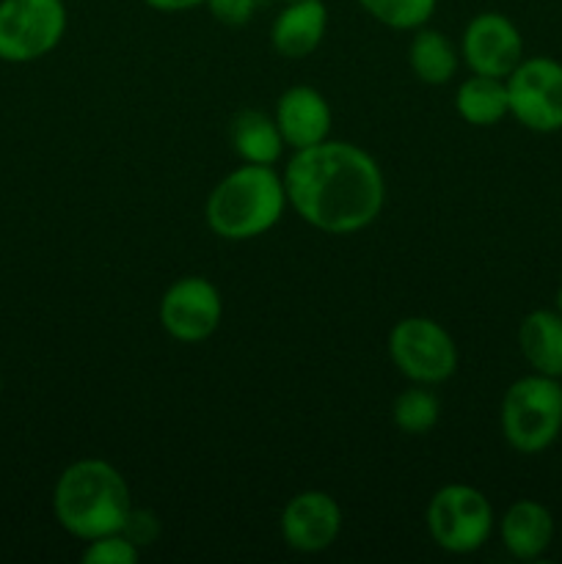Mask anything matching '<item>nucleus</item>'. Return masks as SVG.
<instances>
[{"label": "nucleus", "instance_id": "23", "mask_svg": "<svg viewBox=\"0 0 562 564\" xmlns=\"http://www.w3.org/2000/svg\"><path fill=\"white\" fill-rule=\"evenodd\" d=\"M125 534L138 545V549H143V545H152L154 538H158V521H154V516L132 510L130 521H127V527H125Z\"/></svg>", "mask_w": 562, "mask_h": 564}, {"label": "nucleus", "instance_id": "1", "mask_svg": "<svg viewBox=\"0 0 562 564\" xmlns=\"http://www.w3.org/2000/svg\"><path fill=\"white\" fill-rule=\"evenodd\" d=\"M287 204L325 235H356L380 215L383 171L361 147L345 141L295 149L284 169Z\"/></svg>", "mask_w": 562, "mask_h": 564}, {"label": "nucleus", "instance_id": "19", "mask_svg": "<svg viewBox=\"0 0 562 564\" xmlns=\"http://www.w3.org/2000/svg\"><path fill=\"white\" fill-rule=\"evenodd\" d=\"M441 402L428 386H411L402 394H397L395 405H391V419L397 427L408 435H424L439 424Z\"/></svg>", "mask_w": 562, "mask_h": 564}, {"label": "nucleus", "instance_id": "25", "mask_svg": "<svg viewBox=\"0 0 562 564\" xmlns=\"http://www.w3.org/2000/svg\"><path fill=\"white\" fill-rule=\"evenodd\" d=\"M554 308H556V312L562 314V284H560V290H556V297H554Z\"/></svg>", "mask_w": 562, "mask_h": 564}, {"label": "nucleus", "instance_id": "24", "mask_svg": "<svg viewBox=\"0 0 562 564\" xmlns=\"http://www.w3.org/2000/svg\"><path fill=\"white\" fill-rule=\"evenodd\" d=\"M149 9L154 11H187V9H196V6H204L207 0H143Z\"/></svg>", "mask_w": 562, "mask_h": 564}, {"label": "nucleus", "instance_id": "21", "mask_svg": "<svg viewBox=\"0 0 562 564\" xmlns=\"http://www.w3.org/2000/svg\"><path fill=\"white\" fill-rule=\"evenodd\" d=\"M80 560L86 564H136L141 560V549L125 532H114L88 540V549L83 551Z\"/></svg>", "mask_w": 562, "mask_h": 564}, {"label": "nucleus", "instance_id": "2", "mask_svg": "<svg viewBox=\"0 0 562 564\" xmlns=\"http://www.w3.org/2000/svg\"><path fill=\"white\" fill-rule=\"evenodd\" d=\"M53 512L61 529L83 543L125 532L132 512L130 485L116 466L99 457H86L64 468L58 477Z\"/></svg>", "mask_w": 562, "mask_h": 564}, {"label": "nucleus", "instance_id": "10", "mask_svg": "<svg viewBox=\"0 0 562 564\" xmlns=\"http://www.w3.org/2000/svg\"><path fill=\"white\" fill-rule=\"evenodd\" d=\"M461 53L474 75L501 77L505 80L523 61L521 31L510 17L499 11H483L472 17L463 31Z\"/></svg>", "mask_w": 562, "mask_h": 564}, {"label": "nucleus", "instance_id": "22", "mask_svg": "<svg viewBox=\"0 0 562 564\" xmlns=\"http://www.w3.org/2000/svg\"><path fill=\"white\" fill-rule=\"evenodd\" d=\"M270 0H207L209 14L215 17L218 22L229 28H242L253 20L259 9H264Z\"/></svg>", "mask_w": 562, "mask_h": 564}, {"label": "nucleus", "instance_id": "14", "mask_svg": "<svg viewBox=\"0 0 562 564\" xmlns=\"http://www.w3.org/2000/svg\"><path fill=\"white\" fill-rule=\"evenodd\" d=\"M499 532L507 554L521 562H532L540 560L554 543V518L540 501L518 499L501 516Z\"/></svg>", "mask_w": 562, "mask_h": 564}, {"label": "nucleus", "instance_id": "7", "mask_svg": "<svg viewBox=\"0 0 562 564\" xmlns=\"http://www.w3.org/2000/svg\"><path fill=\"white\" fill-rule=\"evenodd\" d=\"M66 33L64 0H0V61L28 64L53 53Z\"/></svg>", "mask_w": 562, "mask_h": 564}, {"label": "nucleus", "instance_id": "9", "mask_svg": "<svg viewBox=\"0 0 562 564\" xmlns=\"http://www.w3.org/2000/svg\"><path fill=\"white\" fill-rule=\"evenodd\" d=\"M158 314L160 325L171 339L182 345H198L218 330L224 301L213 281L202 275H185L163 292Z\"/></svg>", "mask_w": 562, "mask_h": 564}, {"label": "nucleus", "instance_id": "18", "mask_svg": "<svg viewBox=\"0 0 562 564\" xmlns=\"http://www.w3.org/2000/svg\"><path fill=\"white\" fill-rule=\"evenodd\" d=\"M408 64H411L413 75L428 86H444L455 77L457 72V50L435 28H417L408 47Z\"/></svg>", "mask_w": 562, "mask_h": 564}, {"label": "nucleus", "instance_id": "26", "mask_svg": "<svg viewBox=\"0 0 562 564\" xmlns=\"http://www.w3.org/2000/svg\"><path fill=\"white\" fill-rule=\"evenodd\" d=\"M0 389H3V380H0Z\"/></svg>", "mask_w": 562, "mask_h": 564}, {"label": "nucleus", "instance_id": "15", "mask_svg": "<svg viewBox=\"0 0 562 564\" xmlns=\"http://www.w3.org/2000/svg\"><path fill=\"white\" fill-rule=\"evenodd\" d=\"M518 347L532 372L562 378V314L556 308H534L521 319Z\"/></svg>", "mask_w": 562, "mask_h": 564}, {"label": "nucleus", "instance_id": "5", "mask_svg": "<svg viewBox=\"0 0 562 564\" xmlns=\"http://www.w3.org/2000/svg\"><path fill=\"white\" fill-rule=\"evenodd\" d=\"M424 527L446 554H474L494 534V507L472 485H444L428 501Z\"/></svg>", "mask_w": 562, "mask_h": 564}, {"label": "nucleus", "instance_id": "12", "mask_svg": "<svg viewBox=\"0 0 562 564\" xmlns=\"http://www.w3.org/2000/svg\"><path fill=\"white\" fill-rule=\"evenodd\" d=\"M275 124H279L281 138L287 147L295 149L323 143L331 132V105L317 88L312 86H292L275 102Z\"/></svg>", "mask_w": 562, "mask_h": 564}, {"label": "nucleus", "instance_id": "20", "mask_svg": "<svg viewBox=\"0 0 562 564\" xmlns=\"http://www.w3.org/2000/svg\"><path fill=\"white\" fill-rule=\"evenodd\" d=\"M358 6L380 25L395 31H417L435 14L439 0H358Z\"/></svg>", "mask_w": 562, "mask_h": 564}, {"label": "nucleus", "instance_id": "8", "mask_svg": "<svg viewBox=\"0 0 562 564\" xmlns=\"http://www.w3.org/2000/svg\"><path fill=\"white\" fill-rule=\"evenodd\" d=\"M507 83L510 116L527 130L549 135L562 130V64L549 55L523 58Z\"/></svg>", "mask_w": 562, "mask_h": 564}, {"label": "nucleus", "instance_id": "3", "mask_svg": "<svg viewBox=\"0 0 562 564\" xmlns=\"http://www.w3.org/2000/svg\"><path fill=\"white\" fill-rule=\"evenodd\" d=\"M287 207L279 171L273 165L242 163L213 187L204 204V220L220 240L246 242L268 235Z\"/></svg>", "mask_w": 562, "mask_h": 564}, {"label": "nucleus", "instance_id": "13", "mask_svg": "<svg viewBox=\"0 0 562 564\" xmlns=\"http://www.w3.org/2000/svg\"><path fill=\"white\" fill-rule=\"evenodd\" d=\"M328 31V9L323 0H287L270 25V44L284 58H306L323 44Z\"/></svg>", "mask_w": 562, "mask_h": 564}, {"label": "nucleus", "instance_id": "17", "mask_svg": "<svg viewBox=\"0 0 562 564\" xmlns=\"http://www.w3.org/2000/svg\"><path fill=\"white\" fill-rule=\"evenodd\" d=\"M455 110L466 124L494 127L505 116H510L507 102V83L501 77L472 75L457 86Z\"/></svg>", "mask_w": 562, "mask_h": 564}, {"label": "nucleus", "instance_id": "16", "mask_svg": "<svg viewBox=\"0 0 562 564\" xmlns=\"http://www.w3.org/2000/svg\"><path fill=\"white\" fill-rule=\"evenodd\" d=\"M229 141L242 163L275 165L287 147L273 116L262 110H240L229 124Z\"/></svg>", "mask_w": 562, "mask_h": 564}, {"label": "nucleus", "instance_id": "11", "mask_svg": "<svg viewBox=\"0 0 562 564\" xmlns=\"http://www.w3.org/2000/svg\"><path fill=\"white\" fill-rule=\"evenodd\" d=\"M342 532V510L334 496L303 490L281 510V538L298 554H320L331 549Z\"/></svg>", "mask_w": 562, "mask_h": 564}, {"label": "nucleus", "instance_id": "4", "mask_svg": "<svg viewBox=\"0 0 562 564\" xmlns=\"http://www.w3.org/2000/svg\"><path fill=\"white\" fill-rule=\"evenodd\" d=\"M501 435L521 455H540L562 433L560 378L527 375L510 383L501 397Z\"/></svg>", "mask_w": 562, "mask_h": 564}, {"label": "nucleus", "instance_id": "6", "mask_svg": "<svg viewBox=\"0 0 562 564\" xmlns=\"http://www.w3.org/2000/svg\"><path fill=\"white\" fill-rule=\"evenodd\" d=\"M389 356L411 383L435 386L457 372V345L430 317H406L391 328Z\"/></svg>", "mask_w": 562, "mask_h": 564}]
</instances>
